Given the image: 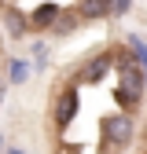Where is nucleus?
<instances>
[{"instance_id": "nucleus-1", "label": "nucleus", "mask_w": 147, "mask_h": 154, "mask_svg": "<svg viewBox=\"0 0 147 154\" xmlns=\"http://www.w3.org/2000/svg\"><path fill=\"white\" fill-rule=\"evenodd\" d=\"M99 132H103V147L110 154H118V150H125L129 143L136 140V121H133V114L118 110V114H107V118H103Z\"/></svg>"}, {"instance_id": "nucleus-2", "label": "nucleus", "mask_w": 147, "mask_h": 154, "mask_svg": "<svg viewBox=\"0 0 147 154\" xmlns=\"http://www.w3.org/2000/svg\"><path fill=\"white\" fill-rule=\"evenodd\" d=\"M77 110H81L77 85H63L55 92V99H52V125L55 128H70V121L77 118Z\"/></svg>"}, {"instance_id": "nucleus-3", "label": "nucleus", "mask_w": 147, "mask_h": 154, "mask_svg": "<svg viewBox=\"0 0 147 154\" xmlns=\"http://www.w3.org/2000/svg\"><path fill=\"white\" fill-rule=\"evenodd\" d=\"M114 66H118L114 63V51H96V55H88V59L81 63L77 73H81L85 85H96V81H103L107 73H114Z\"/></svg>"}, {"instance_id": "nucleus-4", "label": "nucleus", "mask_w": 147, "mask_h": 154, "mask_svg": "<svg viewBox=\"0 0 147 154\" xmlns=\"http://www.w3.org/2000/svg\"><path fill=\"white\" fill-rule=\"evenodd\" d=\"M63 15V8L59 4H55V0H44V4H37L33 11H30V29L33 33H52V26H55V18H59Z\"/></svg>"}, {"instance_id": "nucleus-5", "label": "nucleus", "mask_w": 147, "mask_h": 154, "mask_svg": "<svg viewBox=\"0 0 147 154\" xmlns=\"http://www.w3.org/2000/svg\"><path fill=\"white\" fill-rule=\"evenodd\" d=\"M4 29H8V37L22 41V37L30 33V15L18 11V4H8V8H4Z\"/></svg>"}, {"instance_id": "nucleus-6", "label": "nucleus", "mask_w": 147, "mask_h": 154, "mask_svg": "<svg viewBox=\"0 0 147 154\" xmlns=\"http://www.w3.org/2000/svg\"><path fill=\"white\" fill-rule=\"evenodd\" d=\"M81 18H110V0H77Z\"/></svg>"}, {"instance_id": "nucleus-7", "label": "nucleus", "mask_w": 147, "mask_h": 154, "mask_svg": "<svg viewBox=\"0 0 147 154\" xmlns=\"http://www.w3.org/2000/svg\"><path fill=\"white\" fill-rule=\"evenodd\" d=\"M77 22H81V15H77V8H74V11H63L59 18H55V26H52V33H55V37H70L74 29H77Z\"/></svg>"}, {"instance_id": "nucleus-8", "label": "nucleus", "mask_w": 147, "mask_h": 154, "mask_svg": "<svg viewBox=\"0 0 147 154\" xmlns=\"http://www.w3.org/2000/svg\"><path fill=\"white\" fill-rule=\"evenodd\" d=\"M30 73H33V63H26V59H11L8 63V81L11 85H26Z\"/></svg>"}, {"instance_id": "nucleus-9", "label": "nucleus", "mask_w": 147, "mask_h": 154, "mask_svg": "<svg viewBox=\"0 0 147 154\" xmlns=\"http://www.w3.org/2000/svg\"><path fill=\"white\" fill-rule=\"evenodd\" d=\"M125 44H129V55H133V59H136V63L143 66V73H147V44L140 41V37H129Z\"/></svg>"}, {"instance_id": "nucleus-10", "label": "nucleus", "mask_w": 147, "mask_h": 154, "mask_svg": "<svg viewBox=\"0 0 147 154\" xmlns=\"http://www.w3.org/2000/svg\"><path fill=\"white\" fill-rule=\"evenodd\" d=\"M129 8H133V0H110V18H121Z\"/></svg>"}, {"instance_id": "nucleus-11", "label": "nucleus", "mask_w": 147, "mask_h": 154, "mask_svg": "<svg viewBox=\"0 0 147 154\" xmlns=\"http://www.w3.org/2000/svg\"><path fill=\"white\" fill-rule=\"evenodd\" d=\"M4 95H8V81L0 77V103H4Z\"/></svg>"}, {"instance_id": "nucleus-12", "label": "nucleus", "mask_w": 147, "mask_h": 154, "mask_svg": "<svg viewBox=\"0 0 147 154\" xmlns=\"http://www.w3.org/2000/svg\"><path fill=\"white\" fill-rule=\"evenodd\" d=\"M4 154H26V150H18V147H8V150H4Z\"/></svg>"}, {"instance_id": "nucleus-13", "label": "nucleus", "mask_w": 147, "mask_h": 154, "mask_svg": "<svg viewBox=\"0 0 147 154\" xmlns=\"http://www.w3.org/2000/svg\"><path fill=\"white\" fill-rule=\"evenodd\" d=\"M0 147H4V136H0Z\"/></svg>"}, {"instance_id": "nucleus-14", "label": "nucleus", "mask_w": 147, "mask_h": 154, "mask_svg": "<svg viewBox=\"0 0 147 154\" xmlns=\"http://www.w3.org/2000/svg\"><path fill=\"white\" fill-rule=\"evenodd\" d=\"M143 132H147V128H143Z\"/></svg>"}]
</instances>
